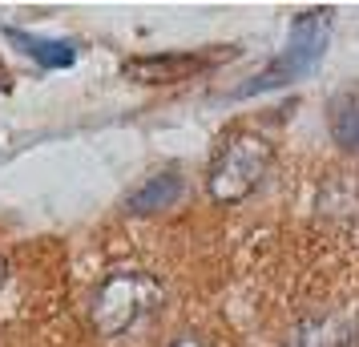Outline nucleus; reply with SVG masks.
I'll use <instances>...</instances> for the list:
<instances>
[{
    "mask_svg": "<svg viewBox=\"0 0 359 347\" xmlns=\"http://www.w3.org/2000/svg\"><path fill=\"white\" fill-rule=\"evenodd\" d=\"M162 283L146 275V271H109L105 279H101L97 295H93V331L105 335V339H117V335H126L133 331L137 323H146L149 315L162 307Z\"/></svg>",
    "mask_w": 359,
    "mask_h": 347,
    "instance_id": "nucleus-1",
    "label": "nucleus"
},
{
    "mask_svg": "<svg viewBox=\"0 0 359 347\" xmlns=\"http://www.w3.org/2000/svg\"><path fill=\"white\" fill-rule=\"evenodd\" d=\"M275 162V146L262 137V133H230L226 142L218 146L210 162V198L214 202H243L250 198L262 186L266 170Z\"/></svg>",
    "mask_w": 359,
    "mask_h": 347,
    "instance_id": "nucleus-2",
    "label": "nucleus"
},
{
    "mask_svg": "<svg viewBox=\"0 0 359 347\" xmlns=\"http://www.w3.org/2000/svg\"><path fill=\"white\" fill-rule=\"evenodd\" d=\"M327 33H331V13H323V8H319V13H303V17H294L287 53H283L271 69H262L255 81H246L234 97H250V93H259V89H278V85L303 77V73L315 69V61L323 57Z\"/></svg>",
    "mask_w": 359,
    "mask_h": 347,
    "instance_id": "nucleus-3",
    "label": "nucleus"
},
{
    "mask_svg": "<svg viewBox=\"0 0 359 347\" xmlns=\"http://www.w3.org/2000/svg\"><path fill=\"white\" fill-rule=\"evenodd\" d=\"M359 343V315H315L294 323L283 347H355Z\"/></svg>",
    "mask_w": 359,
    "mask_h": 347,
    "instance_id": "nucleus-4",
    "label": "nucleus"
},
{
    "mask_svg": "<svg viewBox=\"0 0 359 347\" xmlns=\"http://www.w3.org/2000/svg\"><path fill=\"white\" fill-rule=\"evenodd\" d=\"M206 61L194 57V53H162V57H133V61L121 65V73L142 85H174V81H186Z\"/></svg>",
    "mask_w": 359,
    "mask_h": 347,
    "instance_id": "nucleus-5",
    "label": "nucleus"
},
{
    "mask_svg": "<svg viewBox=\"0 0 359 347\" xmlns=\"http://www.w3.org/2000/svg\"><path fill=\"white\" fill-rule=\"evenodd\" d=\"M178 198H182V178L178 174H158L146 186H137L126 206H130V215H158L165 206H174Z\"/></svg>",
    "mask_w": 359,
    "mask_h": 347,
    "instance_id": "nucleus-6",
    "label": "nucleus"
},
{
    "mask_svg": "<svg viewBox=\"0 0 359 347\" xmlns=\"http://www.w3.org/2000/svg\"><path fill=\"white\" fill-rule=\"evenodd\" d=\"M8 41L20 45L29 57H36L45 69H65L77 61V49L65 45V41H41V36H29V33H20V29H8Z\"/></svg>",
    "mask_w": 359,
    "mask_h": 347,
    "instance_id": "nucleus-7",
    "label": "nucleus"
},
{
    "mask_svg": "<svg viewBox=\"0 0 359 347\" xmlns=\"http://www.w3.org/2000/svg\"><path fill=\"white\" fill-rule=\"evenodd\" d=\"M331 137L335 146L359 154V97L355 93H343L331 101Z\"/></svg>",
    "mask_w": 359,
    "mask_h": 347,
    "instance_id": "nucleus-8",
    "label": "nucleus"
},
{
    "mask_svg": "<svg viewBox=\"0 0 359 347\" xmlns=\"http://www.w3.org/2000/svg\"><path fill=\"white\" fill-rule=\"evenodd\" d=\"M174 347H202V343H198V339H190V335H182V339H178Z\"/></svg>",
    "mask_w": 359,
    "mask_h": 347,
    "instance_id": "nucleus-9",
    "label": "nucleus"
},
{
    "mask_svg": "<svg viewBox=\"0 0 359 347\" xmlns=\"http://www.w3.org/2000/svg\"><path fill=\"white\" fill-rule=\"evenodd\" d=\"M4 275H8V263H4V254H0V287H4Z\"/></svg>",
    "mask_w": 359,
    "mask_h": 347,
    "instance_id": "nucleus-10",
    "label": "nucleus"
}]
</instances>
